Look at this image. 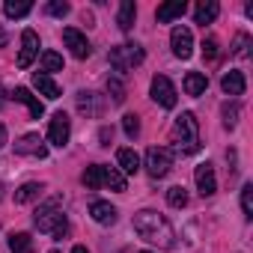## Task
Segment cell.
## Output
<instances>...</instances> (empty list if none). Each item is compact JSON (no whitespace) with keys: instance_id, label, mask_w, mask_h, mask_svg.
Masks as SVG:
<instances>
[{"instance_id":"obj_1","label":"cell","mask_w":253,"mask_h":253,"mask_svg":"<svg viewBox=\"0 0 253 253\" xmlns=\"http://www.w3.org/2000/svg\"><path fill=\"white\" fill-rule=\"evenodd\" d=\"M134 232L140 238H146L149 244H158L161 250H170L176 244L173 241L176 235H173V226L167 223V217L158 214V211H149V209H143V211L134 214Z\"/></svg>"},{"instance_id":"obj_2","label":"cell","mask_w":253,"mask_h":253,"mask_svg":"<svg viewBox=\"0 0 253 253\" xmlns=\"http://www.w3.org/2000/svg\"><path fill=\"white\" fill-rule=\"evenodd\" d=\"M173 143L182 155H194L200 152V125H197V116L191 110H185L176 125H173Z\"/></svg>"},{"instance_id":"obj_3","label":"cell","mask_w":253,"mask_h":253,"mask_svg":"<svg viewBox=\"0 0 253 253\" xmlns=\"http://www.w3.org/2000/svg\"><path fill=\"white\" fill-rule=\"evenodd\" d=\"M33 223H36V229H39V232L54 235V238H63V235L69 232V220H66V214L57 209V200H51L48 206H42V209L36 211Z\"/></svg>"},{"instance_id":"obj_4","label":"cell","mask_w":253,"mask_h":253,"mask_svg":"<svg viewBox=\"0 0 253 253\" xmlns=\"http://www.w3.org/2000/svg\"><path fill=\"white\" fill-rule=\"evenodd\" d=\"M110 66L119 72V75H125V72H131L134 66H140L143 63V48L140 45H116V48H110Z\"/></svg>"},{"instance_id":"obj_5","label":"cell","mask_w":253,"mask_h":253,"mask_svg":"<svg viewBox=\"0 0 253 253\" xmlns=\"http://www.w3.org/2000/svg\"><path fill=\"white\" fill-rule=\"evenodd\" d=\"M170 167H173V152L167 146H149V152H146V170H149V176L152 179H164L170 173Z\"/></svg>"},{"instance_id":"obj_6","label":"cell","mask_w":253,"mask_h":253,"mask_svg":"<svg viewBox=\"0 0 253 253\" xmlns=\"http://www.w3.org/2000/svg\"><path fill=\"white\" fill-rule=\"evenodd\" d=\"M152 98L161 104V107H176V86L170 84V78L167 75H155L152 78Z\"/></svg>"},{"instance_id":"obj_7","label":"cell","mask_w":253,"mask_h":253,"mask_svg":"<svg viewBox=\"0 0 253 253\" xmlns=\"http://www.w3.org/2000/svg\"><path fill=\"white\" fill-rule=\"evenodd\" d=\"M69 134H72L69 116H66V113H54V119H51V125H48V140L63 149V146L69 143Z\"/></svg>"},{"instance_id":"obj_8","label":"cell","mask_w":253,"mask_h":253,"mask_svg":"<svg viewBox=\"0 0 253 253\" xmlns=\"http://www.w3.org/2000/svg\"><path fill=\"white\" fill-rule=\"evenodd\" d=\"M63 42L69 45V51H72L78 60H86V57L92 54V48H89L86 36H84L81 30H75V27H66V30H63Z\"/></svg>"},{"instance_id":"obj_9","label":"cell","mask_w":253,"mask_h":253,"mask_svg":"<svg viewBox=\"0 0 253 253\" xmlns=\"http://www.w3.org/2000/svg\"><path fill=\"white\" fill-rule=\"evenodd\" d=\"M170 45H173V54L179 60H188L194 54V36H191V30L188 27H176L170 33Z\"/></svg>"},{"instance_id":"obj_10","label":"cell","mask_w":253,"mask_h":253,"mask_svg":"<svg viewBox=\"0 0 253 253\" xmlns=\"http://www.w3.org/2000/svg\"><path fill=\"white\" fill-rule=\"evenodd\" d=\"M36 54H39V36L33 33V30H24L21 33V54H18V69H27L33 60H36Z\"/></svg>"},{"instance_id":"obj_11","label":"cell","mask_w":253,"mask_h":253,"mask_svg":"<svg viewBox=\"0 0 253 253\" xmlns=\"http://www.w3.org/2000/svg\"><path fill=\"white\" fill-rule=\"evenodd\" d=\"M194 179H197V191L203 194V197H211L214 191H217V179H214V167L206 161V164H200L197 170H194Z\"/></svg>"},{"instance_id":"obj_12","label":"cell","mask_w":253,"mask_h":253,"mask_svg":"<svg viewBox=\"0 0 253 253\" xmlns=\"http://www.w3.org/2000/svg\"><path fill=\"white\" fill-rule=\"evenodd\" d=\"M15 152H18V155H30V158H45V155H48V146L42 143L39 134H24V137L15 143Z\"/></svg>"},{"instance_id":"obj_13","label":"cell","mask_w":253,"mask_h":253,"mask_svg":"<svg viewBox=\"0 0 253 253\" xmlns=\"http://www.w3.org/2000/svg\"><path fill=\"white\" fill-rule=\"evenodd\" d=\"M12 98H15V101H21V104H27V110H30V116H33V119H39V116L45 113V104H42V101H39L27 86H15Z\"/></svg>"},{"instance_id":"obj_14","label":"cell","mask_w":253,"mask_h":253,"mask_svg":"<svg viewBox=\"0 0 253 253\" xmlns=\"http://www.w3.org/2000/svg\"><path fill=\"white\" fill-rule=\"evenodd\" d=\"M188 12V3H185V0H170V3H161L158 6V21L161 24H167V21H176V18H182Z\"/></svg>"},{"instance_id":"obj_15","label":"cell","mask_w":253,"mask_h":253,"mask_svg":"<svg viewBox=\"0 0 253 253\" xmlns=\"http://www.w3.org/2000/svg\"><path fill=\"white\" fill-rule=\"evenodd\" d=\"M89 214H92L95 223H104V226L116 223V209H113L110 203H104V200H95V203L89 206Z\"/></svg>"},{"instance_id":"obj_16","label":"cell","mask_w":253,"mask_h":253,"mask_svg":"<svg viewBox=\"0 0 253 253\" xmlns=\"http://www.w3.org/2000/svg\"><path fill=\"white\" fill-rule=\"evenodd\" d=\"M116 164H119V173L134 176V173L140 170V155H137L134 149H119V152H116Z\"/></svg>"},{"instance_id":"obj_17","label":"cell","mask_w":253,"mask_h":253,"mask_svg":"<svg viewBox=\"0 0 253 253\" xmlns=\"http://www.w3.org/2000/svg\"><path fill=\"white\" fill-rule=\"evenodd\" d=\"M244 86H247V84H244V75H241V72H235V69H232V72H226V75L220 78V89H223L226 95H241V92H244Z\"/></svg>"},{"instance_id":"obj_18","label":"cell","mask_w":253,"mask_h":253,"mask_svg":"<svg viewBox=\"0 0 253 253\" xmlns=\"http://www.w3.org/2000/svg\"><path fill=\"white\" fill-rule=\"evenodd\" d=\"M217 12H220V6L214 3V0H203V3H197V9H194V18H197V24H211L214 18H217Z\"/></svg>"},{"instance_id":"obj_19","label":"cell","mask_w":253,"mask_h":253,"mask_svg":"<svg viewBox=\"0 0 253 253\" xmlns=\"http://www.w3.org/2000/svg\"><path fill=\"white\" fill-rule=\"evenodd\" d=\"M101 185H107V188H113V191H125L128 185H125V176L119 173V167H104L101 164Z\"/></svg>"},{"instance_id":"obj_20","label":"cell","mask_w":253,"mask_h":253,"mask_svg":"<svg viewBox=\"0 0 253 253\" xmlns=\"http://www.w3.org/2000/svg\"><path fill=\"white\" fill-rule=\"evenodd\" d=\"M182 86H185V92H188V95H203V92H206V86H209V78H206L203 72H188Z\"/></svg>"},{"instance_id":"obj_21","label":"cell","mask_w":253,"mask_h":253,"mask_svg":"<svg viewBox=\"0 0 253 253\" xmlns=\"http://www.w3.org/2000/svg\"><path fill=\"white\" fill-rule=\"evenodd\" d=\"M134 18H137V6H134V0H125V3L119 6V15H116L119 30L128 33V30H131V24H134Z\"/></svg>"},{"instance_id":"obj_22","label":"cell","mask_w":253,"mask_h":253,"mask_svg":"<svg viewBox=\"0 0 253 253\" xmlns=\"http://www.w3.org/2000/svg\"><path fill=\"white\" fill-rule=\"evenodd\" d=\"M33 86H36L45 98H60V86H57L48 75H42V72H36V75H33Z\"/></svg>"},{"instance_id":"obj_23","label":"cell","mask_w":253,"mask_h":253,"mask_svg":"<svg viewBox=\"0 0 253 253\" xmlns=\"http://www.w3.org/2000/svg\"><path fill=\"white\" fill-rule=\"evenodd\" d=\"M78 110H81L84 116H95V113L101 110L98 95H95V92H81V95H78Z\"/></svg>"},{"instance_id":"obj_24","label":"cell","mask_w":253,"mask_h":253,"mask_svg":"<svg viewBox=\"0 0 253 253\" xmlns=\"http://www.w3.org/2000/svg\"><path fill=\"white\" fill-rule=\"evenodd\" d=\"M39 197H42V185H36V182H27V185H21V188L15 191V203H18V206L33 203V200H39Z\"/></svg>"},{"instance_id":"obj_25","label":"cell","mask_w":253,"mask_h":253,"mask_svg":"<svg viewBox=\"0 0 253 253\" xmlns=\"http://www.w3.org/2000/svg\"><path fill=\"white\" fill-rule=\"evenodd\" d=\"M9 250H12V253H33V238H30V232H15V235H9Z\"/></svg>"},{"instance_id":"obj_26","label":"cell","mask_w":253,"mask_h":253,"mask_svg":"<svg viewBox=\"0 0 253 253\" xmlns=\"http://www.w3.org/2000/svg\"><path fill=\"white\" fill-rule=\"evenodd\" d=\"M39 63H42V75H45V72H63V57H60L57 51H45V54L39 57Z\"/></svg>"},{"instance_id":"obj_27","label":"cell","mask_w":253,"mask_h":253,"mask_svg":"<svg viewBox=\"0 0 253 253\" xmlns=\"http://www.w3.org/2000/svg\"><path fill=\"white\" fill-rule=\"evenodd\" d=\"M30 9H33V6L27 3V0H18V3H15V0H6V6H3V12H6L9 18H24Z\"/></svg>"},{"instance_id":"obj_28","label":"cell","mask_w":253,"mask_h":253,"mask_svg":"<svg viewBox=\"0 0 253 253\" xmlns=\"http://www.w3.org/2000/svg\"><path fill=\"white\" fill-rule=\"evenodd\" d=\"M81 182L86 185V188H101V164H92V167H86L84 170V176H81Z\"/></svg>"},{"instance_id":"obj_29","label":"cell","mask_w":253,"mask_h":253,"mask_svg":"<svg viewBox=\"0 0 253 253\" xmlns=\"http://www.w3.org/2000/svg\"><path fill=\"white\" fill-rule=\"evenodd\" d=\"M167 203H170L173 209H185V206H188V191H185L182 185H173V188L167 191Z\"/></svg>"},{"instance_id":"obj_30","label":"cell","mask_w":253,"mask_h":253,"mask_svg":"<svg viewBox=\"0 0 253 253\" xmlns=\"http://www.w3.org/2000/svg\"><path fill=\"white\" fill-rule=\"evenodd\" d=\"M232 54L241 57V60L250 57V36H247V33H238V36H235V42H232Z\"/></svg>"},{"instance_id":"obj_31","label":"cell","mask_w":253,"mask_h":253,"mask_svg":"<svg viewBox=\"0 0 253 253\" xmlns=\"http://www.w3.org/2000/svg\"><path fill=\"white\" fill-rule=\"evenodd\" d=\"M107 92H110V98H113L116 104H122V101H125V86H122V81H119V78H107Z\"/></svg>"},{"instance_id":"obj_32","label":"cell","mask_w":253,"mask_h":253,"mask_svg":"<svg viewBox=\"0 0 253 253\" xmlns=\"http://www.w3.org/2000/svg\"><path fill=\"white\" fill-rule=\"evenodd\" d=\"M122 128H125V134H128V137H137L140 134V119L134 113H125L122 116Z\"/></svg>"},{"instance_id":"obj_33","label":"cell","mask_w":253,"mask_h":253,"mask_svg":"<svg viewBox=\"0 0 253 253\" xmlns=\"http://www.w3.org/2000/svg\"><path fill=\"white\" fill-rule=\"evenodd\" d=\"M241 209H244V217H253V185L241 188Z\"/></svg>"},{"instance_id":"obj_34","label":"cell","mask_w":253,"mask_h":253,"mask_svg":"<svg viewBox=\"0 0 253 253\" xmlns=\"http://www.w3.org/2000/svg\"><path fill=\"white\" fill-rule=\"evenodd\" d=\"M203 57H206L209 63H214V60L220 57V48H217V39H211V36H209V39L203 42Z\"/></svg>"},{"instance_id":"obj_35","label":"cell","mask_w":253,"mask_h":253,"mask_svg":"<svg viewBox=\"0 0 253 253\" xmlns=\"http://www.w3.org/2000/svg\"><path fill=\"white\" fill-rule=\"evenodd\" d=\"M235 122H238V104H223V125L235 128Z\"/></svg>"},{"instance_id":"obj_36","label":"cell","mask_w":253,"mask_h":253,"mask_svg":"<svg viewBox=\"0 0 253 253\" xmlns=\"http://www.w3.org/2000/svg\"><path fill=\"white\" fill-rule=\"evenodd\" d=\"M48 12L54 18H63V15H69V3L66 0H54V3H48Z\"/></svg>"},{"instance_id":"obj_37","label":"cell","mask_w":253,"mask_h":253,"mask_svg":"<svg viewBox=\"0 0 253 253\" xmlns=\"http://www.w3.org/2000/svg\"><path fill=\"white\" fill-rule=\"evenodd\" d=\"M98 140H101V146H110V140H113V128H101V131H98Z\"/></svg>"},{"instance_id":"obj_38","label":"cell","mask_w":253,"mask_h":253,"mask_svg":"<svg viewBox=\"0 0 253 253\" xmlns=\"http://www.w3.org/2000/svg\"><path fill=\"white\" fill-rule=\"evenodd\" d=\"M72 253H89V250H86L84 244H75V247H72Z\"/></svg>"},{"instance_id":"obj_39","label":"cell","mask_w":253,"mask_h":253,"mask_svg":"<svg viewBox=\"0 0 253 253\" xmlns=\"http://www.w3.org/2000/svg\"><path fill=\"white\" fill-rule=\"evenodd\" d=\"M3 143H6V128L0 125V146H3Z\"/></svg>"},{"instance_id":"obj_40","label":"cell","mask_w":253,"mask_h":253,"mask_svg":"<svg viewBox=\"0 0 253 253\" xmlns=\"http://www.w3.org/2000/svg\"><path fill=\"white\" fill-rule=\"evenodd\" d=\"M3 45H6V30L0 27V48H3Z\"/></svg>"},{"instance_id":"obj_41","label":"cell","mask_w":253,"mask_h":253,"mask_svg":"<svg viewBox=\"0 0 253 253\" xmlns=\"http://www.w3.org/2000/svg\"><path fill=\"white\" fill-rule=\"evenodd\" d=\"M0 107H3V89H0Z\"/></svg>"},{"instance_id":"obj_42","label":"cell","mask_w":253,"mask_h":253,"mask_svg":"<svg viewBox=\"0 0 253 253\" xmlns=\"http://www.w3.org/2000/svg\"><path fill=\"white\" fill-rule=\"evenodd\" d=\"M0 197H3V185H0Z\"/></svg>"},{"instance_id":"obj_43","label":"cell","mask_w":253,"mask_h":253,"mask_svg":"<svg viewBox=\"0 0 253 253\" xmlns=\"http://www.w3.org/2000/svg\"><path fill=\"white\" fill-rule=\"evenodd\" d=\"M51 253H60V250H51Z\"/></svg>"},{"instance_id":"obj_44","label":"cell","mask_w":253,"mask_h":253,"mask_svg":"<svg viewBox=\"0 0 253 253\" xmlns=\"http://www.w3.org/2000/svg\"><path fill=\"white\" fill-rule=\"evenodd\" d=\"M140 253H149V250H140Z\"/></svg>"}]
</instances>
